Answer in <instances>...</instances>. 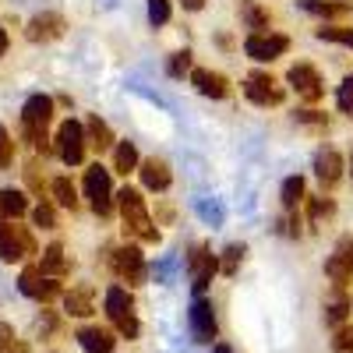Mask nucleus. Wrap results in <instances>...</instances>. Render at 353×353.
<instances>
[{
  "label": "nucleus",
  "instance_id": "6e6552de",
  "mask_svg": "<svg viewBox=\"0 0 353 353\" xmlns=\"http://www.w3.org/2000/svg\"><path fill=\"white\" fill-rule=\"evenodd\" d=\"M216 272H219V254H212L205 244H194L188 251V276H191V286H194L198 297L209 290V283L216 279Z\"/></svg>",
  "mask_w": 353,
  "mask_h": 353
},
{
  "label": "nucleus",
  "instance_id": "c756f323",
  "mask_svg": "<svg viewBox=\"0 0 353 353\" xmlns=\"http://www.w3.org/2000/svg\"><path fill=\"white\" fill-rule=\"evenodd\" d=\"M318 39H329V43H339V46H350V50H353V28L321 25V28H318Z\"/></svg>",
  "mask_w": 353,
  "mask_h": 353
},
{
  "label": "nucleus",
  "instance_id": "423d86ee",
  "mask_svg": "<svg viewBox=\"0 0 353 353\" xmlns=\"http://www.w3.org/2000/svg\"><path fill=\"white\" fill-rule=\"evenodd\" d=\"M110 269H113L117 279L128 283V286H141L145 276H149V269H145V254L134 244H124V248L110 251Z\"/></svg>",
  "mask_w": 353,
  "mask_h": 353
},
{
  "label": "nucleus",
  "instance_id": "a211bd4d",
  "mask_svg": "<svg viewBox=\"0 0 353 353\" xmlns=\"http://www.w3.org/2000/svg\"><path fill=\"white\" fill-rule=\"evenodd\" d=\"M138 176H141V184L149 188V191H166L170 181H173L170 163H166V159H156V156H149V159L138 163Z\"/></svg>",
  "mask_w": 353,
  "mask_h": 353
},
{
  "label": "nucleus",
  "instance_id": "2eb2a0df",
  "mask_svg": "<svg viewBox=\"0 0 353 353\" xmlns=\"http://www.w3.org/2000/svg\"><path fill=\"white\" fill-rule=\"evenodd\" d=\"M191 85L198 88L201 96H209V99H226L230 92H233V85H230V78L226 74H219V71H212V68H191Z\"/></svg>",
  "mask_w": 353,
  "mask_h": 353
},
{
  "label": "nucleus",
  "instance_id": "9b49d317",
  "mask_svg": "<svg viewBox=\"0 0 353 353\" xmlns=\"http://www.w3.org/2000/svg\"><path fill=\"white\" fill-rule=\"evenodd\" d=\"M286 81L293 85V92H297L304 103H318L321 96H325V85H321V74H318V68H311L307 61L293 64V68L286 71Z\"/></svg>",
  "mask_w": 353,
  "mask_h": 353
},
{
  "label": "nucleus",
  "instance_id": "72a5a7b5",
  "mask_svg": "<svg viewBox=\"0 0 353 353\" xmlns=\"http://www.w3.org/2000/svg\"><path fill=\"white\" fill-rule=\"evenodd\" d=\"M332 350H336V353H353V325H350V321L336 329V336H332Z\"/></svg>",
  "mask_w": 353,
  "mask_h": 353
},
{
  "label": "nucleus",
  "instance_id": "cd10ccee",
  "mask_svg": "<svg viewBox=\"0 0 353 353\" xmlns=\"http://www.w3.org/2000/svg\"><path fill=\"white\" fill-rule=\"evenodd\" d=\"M279 198H283V209H286V212L297 209V205L304 201V176H286Z\"/></svg>",
  "mask_w": 353,
  "mask_h": 353
},
{
  "label": "nucleus",
  "instance_id": "79ce46f5",
  "mask_svg": "<svg viewBox=\"0 0 353 353\" xmlns=\"http://www.w3.org/2000/svg\"><path fill=\"white\" fill-rule=\"evenodd\" d=\"M212 353H233L230 343H212Z\"/></svg>",
  "mask_w": 353,
  "mask_h": 353
},
{
  "label": "nucleus",
  "instance_id": "393cba45",
  "mask_svg": "<svg viewBox=\"0 0 353 353\" xmlns=\"http://www.w3.org/2000/svg\"><path fill=\"white\" fill-rule=\"evenodd\" d=\"M241 18H244L248 28H254V36H258V32H269V25H272L269 11H265L258 0H241Z\"/></svg>",
  "mask_w": 353,
  "mask_h": 353
},
{
  "label": "nucleus",
  "instance_id": "c9c22d12",
  "mask_svg": "<svg viewBox=\"0 0 353 353\" xmlns=\"http://www.w3.org/2000/svg\"><path fill=\"white\" fill-rule=\"evenodd\" d=\"M149 21L156 28L170 21V0H149Z\"/></svg>",
  "mask_w": 353,
  "mask_h": 353
},
{
  "label": "nucleus",
  "instance_id": "58836bf2",
  "mask_svg": "<svg viewBox=\"0 0 353 353\" xmlns=\"http://www.w3.org/2000/svg\"><path fill=\"white\" fill-rule=\"evenodd\" d=\"M25 181H28V188H32V191L39 194V201H43V176H39V166H28V170H25Z\"/></svg>",
  "mask_w": 353,
  "mask_h": 353
},
{
  "label": "nucleus",
  "instance_id": "f3484780",
  "mask_svg": "<svg viewBox=\"0 0 353 353\" xmlns=\"http://www.w3.org/2000/svg\"><path fill=\"white\" fill-rule=\"evenodd\" d=\"M74 339L81 343L85 353H113V346H117V332L103 329V325H81L74 332Z\"/></svg>",
  "mask_w": 353,
  "mask_h": 353
},
{
  "label": "nucleus",
  "instance_id": "ea45409f",
  "mask_svg": "<svg viewBox=\"0 0 353 353\" xmlns=\"http://www.w3.org/2000/svg\"><path fill=\"white\" fill-rule=\"evenodd\" d=\"M297 121H301V124H314V128H325V117H318L314 110H301Z\"/></svg>",
  "mask_w": 353,
  "mask_h": 353
},
{
  "label": "nucleus",
  "instance_id": "1a4fd4ad",
  "mask_svg": "<svg viewBox=\"0 0 353 353\" xmlns=\"http://www.w3.org/2000/svg\"><path fill=\"white\" fill-rule=\"evenodd\" d=\"M244 96L254 103V106H279L286 99V88L269 74V71H251L244 78Z\"/></svg>",
  "mask_w": 353,
  "mask_h": 353
},
{
  "label": "nucleus",
  "instance_id": "b1692460",
  "mask_svg": "<svg viewBox=\"0 0 353 353\" xmlns=\"http://www.w3.org/2000/svg\"><path fill=\"white\" fill-rule=\"evenodd\" d=\"M0 212H4L8 223H18V219L28 212V198H25V191H14V188L0 191Z\"/></svg>",
  "mask_w": 353,
  "mask_h": 353
},
{
  "label": "nucleus",
  "instance_id": "f704fd0d",
  "mask_svg": "<svg viewBox=\"0 0 353 353\" xmlns=\"http://www.w3.org/2000/svg\"><path fill=\"white\" fill-rule=\"evenodd\" d=\"M336 103H339V110H343L346 117H353V74H350V78H343L339 92H336Z\"/></svg>",
  "mask_w": 353,
  "mask_h": 353
},
{
  "label": "nucleus",
  "instance_id": "aec40b11",
  "mask_svg": "<svg viewBox=\"0 0 353 353\" xmlns=\"http://www.w3.org/2000/svg\"><path fill=\"white\" fill-rule=\"evenodd\" d=\"M36 269H39L43 276H50V279H64V276L71 272V258L64 254V244H50V248L43 251V258H39Z\"/></svg>",
  "mask_w": 353,
  "mask_h": 353
},
{
  "label": "nucleus",
  "instance_id": "f03ea898",
  "mask_svg": "<svg viewBox=\"0 0 353 353\" xmlns=\"http://www.w3.org/2000/svg\"><path fill=\"white\" fill-rule=\"evenodd\" d=\"M50 121H53V99H50V96H32V99L21 106V134H25V141L32 145L36 152H43V156L53 152V141H50V134H46Z\"/></svg>",
  "mask_w": 353,
  "mask_h": 353
},
{
  "label": "nucleus",
  "instance_id": "c85d7f7f",
  "mask_svg": "<svg viewBox=\"0 0 353 353\" xmlns=\"http://www.w3.org/2000/svg\"><path fill=\"white\" fill-rule=\"evenodd\" d=\"M53 198H57V205L61 209H78V188L71 184V176H57L53 181Z\"/></svg>",
  "mask_w": 353,
  "mask_h": 353
},
{
  "label": "nucleus",
  "instance_id": "e433bc0d",
  "mask_svg": "<svg viewBox=\"0 0 353 353\" xmlns=\"http://www.w3.org/2000/svg\"><path fill=\"white\" fill-rule=\"evenodd\" d=\"M11 159H14V141H11L8 128H0V170H8Z\"/></svg>",
  "mask_w": 353,
  "mask_h": 353
},
{
  "label": "nucleus",
  "instance_id": "2f4dec72",
  "mask_svg": "<svg viewBox=\"0 0 353 353\" xmlns=\"http://www.w3.org/2000/svg\"><path fill=\"white\" fill-rule=\"evenodd\" d=\"M241 258H244V244H230V248L223 251L219 272H223V276H233V272H237V265H241Z\"/></svg>",
  "mask_w": 353,
  "mask_h": 353
},
{
  "label": "nucleus",
  "instance_id": "9d476101",
  "mask_svg": "<svg viewBox=\"0 0 353 353\" xmlns=\"http://www.w3.org/2000/svg\"><path fill=\"white\" fill-rule=\"evenodd\" d=\"M290 50V39L283 32H251L244 39V53L251 57V61H261V64H269V61H279V57Z\"/></svg>",
  "mask_w": 353,
  "mask_h": 353
},
{
  "label": "nucleus",
  "instance_id": "7ed1b4c3",
  "mask_svg": "<svg viewBox=\"0 0 353 353\" xmlns=\"http://www.w3.org/2000/svg\"><path fill=\"white\" fill-rule=\"evenodd\" d=\"M106 318L117 336L124 339H138L141 325H138V314H134V301L124 286H110L106 290Z\"/></svg>",
  "mask_w": 353,
  "mask_h": 353
},
{
  "label": "nucleus",
  "instance_id": "4468645a",
  "mask_svg": "<svg viewBox=\"0 0 353 353\" xmlns=\"http://www.w3.org/2000/svg\"><path fill=\"white\" fill-rule=\"evenodd\" d=\"M64 28H68V21L61 14L46 11V14H36L32 21L25 25V39L28 43H53V39L64 36Z\"/></svg>",
  "mask_w": 353,
  "mask_h": 353
},
{
  "label": "nucleus",
  "instance_id": "f257e3e1",
  "mask_svg": "<svg viewBox=\"0 0 353 353\" xmlns=\"http://www.w3.org/2000/svg\"><path fill=\"white\" fill-rule=\"evenodd\" d=\"M113 201H117V209H121V219H124V233H128V237H134V241H141V244H156V241H159V226H156V219L149 216V209H145L141 191L124 188V191L113 194Z\"/></svg>",
  "mask_w": 353,
  "mask_h": 353
},
{
  "label": "nucleus",
  "instance_id": "20e7f679",
  "mask_svg": "<svg viewBox=\"0 0 353 353\" xmlns=\"http://www.w3.org/2000/svg\"><path fill=\"white\" fill-rule=\"evenodd\" d=\"M81 188H85V198H88V205H92V212H96L99 219H110V216H113V209H117L110 170H106L103 163H92V166L85 170Z\"/></svg>",
  "mask_w": 353,
  "mask_h": 353
},
{
  "label": "nucleus",
  "instance_id": "bb28decb",
  "mask_svg": "<svg viewBox=\"0 0 353 353\" xmlns=\"http://www.w3.org/2000/svg\"><path fill=\"white\" fill-rule=\"evenodd\" d=\"M301 8L311 14H321V18H343L350 11L346 0H301Z\"/></svg>",
  "mask_w": 353,
  "mask_h": 353
},
{
  "label": "nucleus",
  "instance_id": "5701e85b",
  "mask_svg": "<svg viewBox=\"0 0 353 353\" xmlns=\"http://www.w3.org/2000/svg\"><path fill=\"white\" fill-rule=\"evenodd\" d=\"M138 149H134V141H117L113 145V173H121V176H128V173H134L138 170Z\"/></svg>",
  "mask_w": 353,
  "mask_h": 353
},
{
  "label": "nucleus",
  "instance_id": "37998d69",
  "mask_svg": "<svg viewBox=\"0 0 353 353\" xmlns=\"http://www.w3.org/2000/svg\"><path fill=\"white\" fill-rule=\"evenodd\" d=\"M4 50H8V32L0 28V53H4Z\"/></svg>",
  "mask_w": 353,
  "mask_h": 353
},
{
  "label": "nucleus",
  "instance_id": "dca6fc26",
  "mask_svg": "<svg viewBox=\"0 0 353 353\" xmlns=\"http://www.w3.org/2000/svg\"><path fill=\"white\" fill-rule=\"evenodd\" d=\"M314 176L321 181V188H336L343 181V156L332 149V145L318 149V156H314Z\"/></svg>",
  "mask_w": 353,
  "mask_h": 353
},
{
  "label": "nucleus",
  "instance_id": "f8f14e48",
  "mask_svg": "<svg viewBox=\"0 0 353 353\" xmlns=\"http://www.w3.org/2000/svg\"><path fill=\"white\" fill-rule=\"evenodd\" d=\"M18 290L25 293V297L39 301V304H50V301L61 297V283L50 279V276H43V272L36 269V265H28V269L18 276Z\"/></svg>",
  "mask_w": 353,
  "mask_h": 353
},
{
  "label": "nucleus",
  "instance_id": "a878e982",
  "mask_svg": "<svg viewBox=\"0 0 353 353\" xmlns=\"http://www.w3.org/2000/svg\"><path fill=\"white\" fill-rule=\"evenodd\" d=\"M332 216H336V201L332 198H325V194L307 198V219H311V226H325Z\"/></svg>",
  "mask_w": 353,
  "mask_h": 353
},
{
  "label": "nucleus",
  "instance_id": "4be33fe9",
  "mask_svg": "<svg viewBox=\"0 0 353 353\" xmlns=\"http://www.w3.org/2000/svg\"><path fill=\"white\" fill-rule=\"evenodd\" d=\"M350 307H353V304H350V297H346V290H336V286H332L329 301H325V325H332V329L346 325Z\"/></svg>",
  "mask_w": 353,
  "mask_h": 353
},
{
  "label": "nucleus",
  "instance_id": "4c0bfd02",
  "mask_svg": "<svg viewBox=\"0 0 353 353\" xmlns=\"http://www.w3.org/2000/svg\"><path fill=\"white\" fill-rule=\"evenodd\" d=\"M336 258L346 261V265H350V272H353V237H343V241L336 244Z\"/></svg>",
  "mask_w": 353,
  "mask_h": 353
},
{
  "label": "nucleus",
  "instance_id": "c03bdc74",
  "mask_svg": "<svg viewBox=\"0 0 353 353\" xmlns=\"http://www.w3.org/2000/svg\"><path fill=\"white\" fill-rule=\"evenodd\" d=\"M350 173H353V152H350Z\"/></svg>",
  "mask_w": 353,
  "mask_h": 353
},
{
  "label": "nucleus",
  "instance_id": "0eeeda50",
  "mask_svg": "<svg viewBox=\"0 0 353 353\" xmlns=\"http://www.w3.org/2000/svg\"><path fill=\"white\" fill-rule=\"evenodd\" d=\"M85 124L78 121H64L61 128H57V138H53V152L61 156L68 166H81L85 159Z\"/></svg>",
  "mask_w": 353,
  "mask_h": 353
},
{
  "label": "nucleus",
  "instance_id": "412c9836",
  "mask_svg": "<svg viewBox=\"0 0 353 353\" xmlns=\"http://www.w3.org/2000/svg\"><path fill=\"white\" fill-rule=\"evenodd\" d=\"M85 145H92L96 152H110L113 145H117V138H113V131H110L106 121H99V117H88V121H85Z\"/></svg>",
  "mask_w": 353,
  "mask_h": 353
},
{
  "label": "nucleus",
  "instance_id": "6ab92c4d",
  "mask_svg": "<svg viewBox=\"0 0 353 353\" xmlns=\"http://www.w3.org/2000/svg\"><path fill=\"white\" fill-rule=\"evenodd\" d=\"M64 311L71 318H92L96 314V290L92 286H71L64 293Z\"/></svg>",
  "mask_w": 353,
  "mask_h": 353
},
{
  "label": "nucleus",
  "instance_id": "a19ab883",
  "mask_svg": "<svg viewBox=\"0 0 353 353\" xmlns=\"http://www.w3.org/2000/svg\"><path fill=\"white\" fill-rule=\"evenodd\" d=\"M181 4H184L188 11H201V4H205V0H181Z\"/></svg>",
  "mask_w": 353,
  "mask_h": 353
},
{
  "label": "nucleus",
  "instance_id": "ddd939ff",
  "mask_svg": "<svg viewBox=\"0 0 353 353\" xmlns=\"http://www.w3.org/2000/svg\"><path fill=\"white\" fill-rule=\"evenodd\" d=\"M188 321H191V336L198 343H212L219 336V325H216V311H212V301L205 297H194L191 311H188Z\"/></svg>",
  "mask_w": 353,
  "mask_h": 353
},
{
  "label": "nucleus",
  "instance_id": "39448f33",
  "mask_svg": "<svg viewBox=\"0 0 353 353\" xmlns=\"http://www.w3.org/2000/svg\"><path fill=\"white\" fill-rule=\"evenodd\" d=\"M39 254L36 251V241H32V233H28L25 226L18 223H8V219H0V261H21V258H32Z\"/></svg>",
  "mask_w": 353,
  "mask_h": 353
},
{
  "label": "nucleus",
  "instance_id": "7c9ffc66",
  "mask_svg": "<svg viewBox=\"0 0 353 353\" xmlns=\"http://www.w3.org/2000/svg\"><path fill=\"white\" fill-rule=\"evenodd\" d=\"M166 74H170V78H184V74H191V50L173 53V57H170V64H166Z\"/></svg>",
  "mask_w": 353,
  "mask_h": 353
},
{
  "label": "nucleus",
  "instance_id": "473e14b6",
  "mask_svg": "<svg viewBox=\"0 0 353 353\" xmlns=\"http://www.w3.org/2000/svg\"><path fill=\"white\" fill-rule=\"evenodd\" d=\"M32 223H36L39 230H53V226H57V212H53L50 201H39L36 209H32Z\"/></svg>",
  "mask_w": 353,
  "mask_h": 353
}]
</instances>
